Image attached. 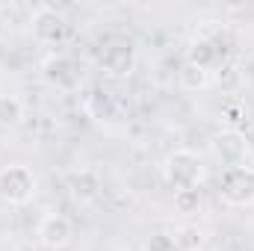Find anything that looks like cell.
I'll list each match as a JSON object with an SVG mask.
<instances>
[{
    "instance_id": "9c48e42d",
    "label": "cell",
    "mask_w": 254,
    "mask_h": 251,
    "mask_svg": "<svg viewBox=\"0 0 254 251\" xmlns=\"http://www.w3.org/2000/svg\"><path fill=\"white\" fill-rule=\"evenodd\" d=\"M187 63L192 65H201V68H213V65H222V57H219V51H216V45L210 42V39H195L190 48V60Z\"/></svg>"
},
{
    "instance_id": "3957f363",
    "label": "cell",
    "mask_w": 254,
    "mask_h": 251,
    "mask_svg": "<svg viewBox=\"0 0 254 251\" xmlns=\"http://www.w3.org/2000/svg\"><path fill=\"white\" fill-rule=\"evenodd\" d=\"M222 198L231 207H249L254 204V169L252 166H231L222 175Z\"/></svg>"
},
{
    "instance_id": "7c38bea8",
    "label": "cell",
    "mask_w": 254,
    "mask_h": 251,
    "mask_svg": "<svg viewBox=\"0 0 254 251\" xmlns=\"http://www.w3.org/2000/svg\"><path fill=\"white\" fill-rule=\"evenodd\" d=\"M207 83H210V71H207V68L192 65V63H187L184 68H181V86H184V89L198 92V89H204Z\"/></svg>"
},
{
    "instance_id": "6da1fadb",
    "label": "cell",
    "mask_w": 254,
    "mask_h": 251,
    "mask_svg": "<svg viewBox=\"0 0 254 251\" xmlns=\"http://www.w3.org/2000/svg\"><path fill=\"white\" fill-rule=\"evenodd\" d=\"M36 189H39V181L30 166L12 163V166L0 169V198L6 204H15V207L30 204L36 198Z\"/></svg>"
},
{
    "instance_id": "9a60e30c",
    "label": "cell",
    "mask_w": 254,
    "mask_h": 251,
    "mask_svg": "<svg viewBox=\"0 0 254 251\" xmlns=\"http://www.w3.org/2000/svg\"><path fill=\"white\" fill-rule=\"evenodd\" d=\"M145 251H181V249H178V243H175V234L157 231V234H151V237H148Z\"/></svg>"
},
{
    "instance_id": "5b68a950",
    "label": "cell",
    "mask_w": 254,
    "mask_h": 251,
    "mask_svg": "<svg viewBox=\"0 0 254 251\" xmlns=\"http://www.w3.org/2000/svg\"><path fill=\"white\" fill-rule=\"evenodd\" d=\"M133 65H136V48H133L130 42H113V45L101 54V68H104V74L113 77V80L127 77V74L133 71Z\"/></svg>"
},
{
    "instance_id": "8fae6325",
    "label": "cell",
    "mask_w": 254,
    "mask_h": 251,
    "mask_svg": "<svg viewBox=\"0 0 254 251\" xmlns=\"http://www.w3.org/2000/svg\"><path fill=\"white\" fill-rule=\"evenodd\" d=\"M24 119V104L15 95H0V127H15Z\"/></svg>"
},
{
    "instance_id": "30bf717a",
    "label": "cell",
    "mask_w": 254,
    "mask_h": 251,
    "mask_svg": "<svg viewBox=\"0 0 254 251\" xmlns=\"http://www.w3.org/2000/svg\"><path fill=\"white\" fill-rule=\"evenodd\" d=\"M89 113H92L98 122H113V119L119 116V107H116V101H113L107 92H95V95L89 98Z\"/></svg>"
},
{
    "instance_id": "8992f818",
    "label": "cell",
    "mask_w": 254,
    "mask_h": 251,
    "mask_svg": "<svg viewBox=\"0 0 254 251\" xmlns=\"http://www.w3.org/2000/svg\"><path fill=\"white\" fill-rule=\"evenodd\" d=\"M36 237H39V243L45 246V249H65L68 243H71V237H74V228H71V222L65 219L63 213H48L42 222H39V228H36Z\"/></svg>"
},
{
    "instance_id": "52a82bcc",
    "label": "cell",
    "mask_w": 254,
    "mask_h": 251,
    "mask_svg": "<svg viewBox=\"0 0 254 251\" xmlns=\"http://www.w3.org/2000/svg\"><path fill=\"white\" fill-rule=\"evenodd\" d=\"M213 151L216 157L231 169V166H243L246 163V154H249V139L246 133L240 130H222L216 139H213Z\"/></svg>"
},
{
    "instance_id": "7a4b0ae2",
    "label": "cell",
    "mask_w": 254,
    "mask_h": 251,
    "mask_svg": "<svg viewBox=\"0 0 254 251\" xmlns=\"http://www.w3.org/2000/svg\"><path fill=\"white\" fill-rule=\"evenodd\" d=\"M204 178V163L201 157L190 151V148H178L166 157V181L175 187V192L181 189H198Z\"/></svg>"
},
{
    "instance_id": "5bb4252c",
    "label": "cell",
    "mask_w": 254,
    "mask_h": 251,
    "mask_svg": "<svg viewBox=\"0 0 254 251\" xmlns=\"http://www.w3.org/2000/svg\"><path fill=\"white\" fill-rule=\"evenodd\" d=\"M175 243H178L181 251H198L204 246V234H201L198 228H181V231L175 234Z\"/></svg>"
},
{
    "instance_id": "277c9868",
    "label": "cell",
    "mask_w": 254,
    "mask_h": 251,
    "mask_svg": "<svg viewBox=\"0 0 254 251\" xmlns=\"http://www.w3.org/2000/svg\"><path fill=\"white\" fill-rule=\"evenodd\" d=\"M33 36L42 42V45H63L65 39H68V24H65V18L57 12V9H51V6H39L36 12H33Z\"/></svg>"
},
{
    "instance_id": "4fadbf2b",
    "label": "cell",
    "mask_w": 254,
    "mask_h": 251,
    "mask_svg": "<svg viewBox=\"0 0 254 251\" xmlns=\"http://www.w3.org/2000/svg\"><path fill=\"white\" fill-rule=\"evenodd\" d=\"M175 210L184 213V216L198 213V210H201V195H198V189H181V192H175Z\"/></svg>"
},
{
    "instance_id": "2e32d148",
    "label": "cell",
    "mask_w": 254,
    "mask_h": 251,
    "mask_svg": "<svg viewBox=\"0 0 254 251\" xmlns=\"http://www.w3.org/2000/svg\"><path fill=\"white\" fill-rule=\"evenodd\" d=\"M240 80V71L234 68V65H225L222 63V68H219V83H225V86H234Z\"/></svg>"
},
{
    "instance_id": "ba28073f",
    "label": "cell",
    "mask_w": 254,
    "mask_h": 251,
    "mask_svg": "<svg viewBox=\"0 0 254 251\" xmlns=\"http://www.w3.org/2000/svg\"><path fill=\"white\" fill-rule=\"evenodd\" d=\"M42 71H45V77H48L51 83H57V86H63V89H74V86L80 83V68H77V63H74L71 57H65V54H57V57L45 60Z\"/></svg>"
}]
</instances>
